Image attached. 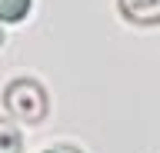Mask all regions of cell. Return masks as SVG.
I'll use <instances>...</instances> for the list:
<instances>
[{"label": "cell", "mask_w": 160, "mask_h": 153, "mask_svg": "<svg viewBox=\"0 0 160 153\" xmlns=\"http://www.w3.org/2000/svg\"><path fill=\"white\" fill-rule=\"evenodd\" d=\"M3 107H7V117H13L17 123L37 127V123L47 120V113H50V97H47V90H43L40 80L17 77L3 90Z\"/></svg>", "instance_id": "obj_1"}, {"label": "cell", "mask_w": 160, "mask_h": 153, "mask_svg": "<svg viewBox=\"0 0 160 153\" xmlns=\"http://www.w3.org/2000/svg\"><path fill=\"white\" fill-rule=\"evenodd\" d=\"M123 20L140 23V27H153L160 23V0H117Z\"/></svg>", "instance_id": "obj_2"}, {"label": "cell", "mask_w": 160, "mask_h": 153, "mask_svg": "<svg viewBox=\"0 0 160 153\" xmlns=\"http://www.w3.org/2000/svg\"><path fill=\"white\" fill-rule=\"evenodd\" d=\"M0 153H23V133L13 117H0Z\"/></svg>", "instance_id": "obj_3"}, {"label": "cell", "mask_w": 160, "mask_h": 153, "mask_svg": "<svg viewBox=\"0 0 160 153\" xmlns=\"http://www.w3.org/2000/svg\"><path fill=\"white\" fill-rule=\"evenodd\" d=\"M30 10V0H0V23H17Z\"/></svg>", "instance_id": "obj_4"}, {"label": "cell", "mask_w": 160, "mask_h": 153, "mask_svg": "<svg viewBox=\"0 0 160 153\" xmlns=\"http://www.w3.org/2000/svg\"><path fill=\"white\" fill-rule=\"evenodd\" d=\"M43 153H80L77 146H50V150H43Z\"/></svg>", "instance_id": "obj_5"}, {"label": "cell", "mask_w": 160, "mask_h": 153, "mask_svg": "<svg viewBox=\"0 0 160 153\" xmlns=\"http://www.w3.org/2000/svg\"><path fill=\"white\" fill-rule=\"evenodd\" d=\"M0 47H3V30H0Z\"/></svg>", "instance_id": "obj_6"}]
</instances>
